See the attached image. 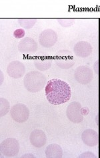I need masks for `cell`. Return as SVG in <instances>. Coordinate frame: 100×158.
Instances as JSON below:
<instances>
[{
    "label": "cell",
    "instance_id": "2",
    "mask_svg": "<svg viewBox=\"0 0 100 158\" xmlns=\"http://www.w3.org/2000/svg\"><path fill=\"white\" fill-rule=\"evenodd\" d=\"M23 85L28 91L37 93L45 88L47 85V79L41 72L31 71L24 76Z\"/></svg>",
    "mask_w": 100,
    "mask_h": 158
},
{
    "label": "cell",
    "instance_id": "17",
    "mask_svg": "<svg viewBox=\"0 0 100 158\" xmlns=\"http://www.w3.org/2000/svg\"><path fill=\"white\" fill-rule=\"evenodd\" d=\"M18 22L23 28L29 30L34 26L37 22L36 19H18Z\"/></svg>",
    "mask_w": 100,
    "mask_h": 158
},
{
    "label": "cell",
    "instance_id": "18",
    "mask_svg": "<svg viewBox=\"0 0 100 158\" xmlns=\"http://www.w3.org/2000/svg\"><path fill=\"white\" fill-rule=\"evenodd\" d=\"M57 22L64 27H69L75 23V20L73 19H58Z\"/></svg>",
    "mask_w": 100,
    "mask_h": 158
},
{
    "label": "cell",
    "instance_id": "13",
    "mask_svg": "<svg viewBox=\"0 0 100 158\" xmlns=\"http://www.w3.org/2000/svg\"><path fill=\"white\" fill-rule=\"evenodd\" d=\"M81 139L83 142L87 146H95L99 142L98 133L92 129H87L82 133Z\"/></svg>",
    "mask_w": 100,
    "mask_h": 158
},
{
    "label": "cell",
    "instance_id": "3",
    "mask_svg": "<svg viewBox=\"0 0 100 158\" xmlns=\"http://www.w3.org/2000/svg\"><path fill=\"white\" fill-rule=\"evenodd\" d=\"M19 149L18 141L13 138L4 139L0 145V152L2 157H14L18 154Z\"/></svg>",
    "mask_w": 100,
    "mask_h": 158
},
{
    "label": "cell",
    "instance_id": "10",
    "mask_svg": "<svg viewBox=\"0 0 100 158\" xmlns=\"http://www.w3.org/2000/svg\"><path fill=\"white\" fill-rule=\"evenodd\" d=\"M38 46L35 40L31 37H24L19 41L18 44V49L22 53H35Z\"/></svg>",
    "mask_w": 100,
    "mask_h": 158
},
{
    "label": "cell",
    "instance_id": "12",
    "mask_svg": "<svg viewBox=\"0 0 100 158\" xmlns=\"http://www.w3.org/2000/svg\"><path fill=\"white\" fill-rule=\"evenodd\" d=\"M93 48L91 45L85 41H81L74 45L73 52L77 57L85 58L88 57L92 53Z\"/></svg>",
    "mask_w": 100,
    "mask_h": 158
},
{
    "label": "cell",
    "instance_id": "6",
    "mask_svg": "<svg viewBox=\"0 0 100 158\" xmlns=\"http://www.w3.org/2000/svg\"><path fill=\"white\" fill-rule=\"evenodd\" d=\"M74 77L79 84L87 85L93 80L94 72L92 69L87 65L77 67L74 72Z\"/></svg>",
    "mask_w": 100,
    "mask_h": 158
},
{
    "label": "cell",
    "instance_id": "11",
    "mask_svg": "<svg viewBox=\"0 0 100 158\" xmlns=\"http://www.w3.org/2000/svg\"><path fill=\"white\" fill-rule=\"evenodd\" d=\"M30 141L33 146L40 148L46 143L47 136L44 131L40 129H35L30 134Z\"/></svg>",
    "mask_w": 100,
    "mask_h": 158
},
{
    "label": "cell",
    "instance_id": "5",
    "mask_svg": "<svg viewBox=\"0 0 100 158\" xmlns=\"http://www.w3.org/2000/svg\"><path fill=\"white\" fill-rule=\"evenodd\" d=\"M10 115L11 118L18 123L26 122L30 116L28 107L23 103H16L11 107Z\"/></svg>",
    "mask_w": 100,
    "mask_h": 158
},
{
    "label": "cell",
    "instance_id": "14",
    "mask_svg": "<svg viewBox=\"0 0 100 158\" xmlns=\"http://www.w3.org/2000/svg\"><path fill=\"white\" fill-rule=\"evenodd\" d=\"M45 153L48 158H61L63 156V149L60 145L52 143L46 148Z\"/></svg>",
    "mask_w": 100,
    "mask_h": 158
},
{
    "label": "cell",
    "instance_id": "21",
    "mask_svg": "<svg viewBox=\"0 0 100 158\" xmlns=\"http://www.w3.org/2000/svg\"><path fill=\"white\" fill-rule=\"evenodd\" d=\"M22 157H35V156H33L31 153V154H30V153H27V154L23 156Z\"/></svg>",
    "mask_w": 100,
    "mask_h": 158
},
{
    "label": "cell",
    "instance_id": "20",
    "mask_svg": "<svg viewBox=\"0 0 100 158\" xmlns=\"http://www.w3.org/2000/svg\"><path fill=\"white\" fill-rule=\"evenodd\" d=\"M80 158H95L96 157L95 155L93 152H86L81 153V154L79 156Z\"/></svg>",
    "mask_w": 100,
    "mask_h": 158
},
{
    "label": "cell",
    "instance_id": "7",
    "mask_svg": "<svg viewBox=\"0 0 100 158\" xmlns=\"http://www.w3.org/2000/svg\"><path fill=\"white\" fill-rule=\"evenodd\" d=\"M81 105L77 102L70 103L67 107L66 115L69 121L74 123H80L83 120V115L81 113Z\"/></svg>",
    "mask_w": 100,
    "mask_h": 158
},
{
    "label": "cell",
    "instance_id": "1",
    "mask_svg": "<svg viewBox=\"0 0 100 158\" xmlns=\"http://www.w3.org/2000/svg\"><path fill=\"white\" fill-rule=\"evenodd\" d=\"M45 96L53 105H60L68 102L72 96L69 85L60 79H52L48 81L45 88Z\"/></svg>",
    "mask_w": 100,
    "mask_h": 158
},
{
    "label": "cell",
    "instance_id": "8",
    "mask_svg": "<svg viewBox=\"0 0 100 158\" xmlns=\"http://www.w3.org/2000/svg\"><path fill=\"white\" fill-rule=\"evenodd\" d=\"M57 33L52 29H46L41 31L39 36L40 44L45 48H50L55 45L57 41Z\"/></svg>",
    "mask_w": 100,
    "mask_h": 158
},
{
    "label": "cell",
    "instance_id": "16",
    "mask_svg": "<svg viewBox=\"0 0 100 158\" xmlns=\"http://www.w3.org/2000/svg\"><path fill=\"white\" fill-rule=\"evenodd\" d=\"M10 103L6 98H0V114L1 117L5 116L10 111Z\"/></svg>",
    "mask_w": 100,
    "mask_h": 158
},
{
    "label": "cell",
    "instance_id": "9",
    "mask_svg": "<svg viewBox=\"0 0 100 158\" xmlns=\"http://www.w3.org/2000/svg\"><path fill=\"white\" fill-rule=\"evenodd\" d=\"M7 73L14 79H19L24 76L26 73V66L19 61H11L7 67Z\"/></svg>",
    "mask_w": 100,
    "mask_h": 158
},
{
    "label": "cell",
    "instance_id": "15",
    "mask_svg": "<svg viewBox=\"0 0 100 158\" xmlns=\"http://www.w3.org/2000/svg\"><path fill=\"white\" fill-rule=\"evenodd\" d=\"M33 64L37 69L40 72H44L48 70L51 68L52 64V60L49 58H37L33 60Z\"/></svg>",
    "mask_w": 100,
    "mask_h": 158
},
{
    "label": "cell",
    "instance_id": "4",
    "mask_svg": "<svg viewBox=\"0 0 100 158\" xmlns=\"http://www.w3.org/2000/svg\"><path fill=\"white\" fill-rule=\"evenodd\" d=\"M54 61L60 68L68 69L74 65L73 53L69 50L61 49L57 52Z\"/></svg>",
    "mask_w": 100,
    "mask_h": 158
},
{
    "label": "cell",
    "instance_id": "19",
    "mask_svg": "<svg viewBox=\"0 0 100 158\" xmlns=\"http://www.w3.org/2000/svg\"><path fill=\"white\" fill-rule=\"evenodd\" d=\"M14 37L17 39H20L22 38V37L25 35V31L23 29H18V30H16L14 33Z\"/></svg>",
    "mask_w": 100,
    "mask_h": 158
}]
</instances>
